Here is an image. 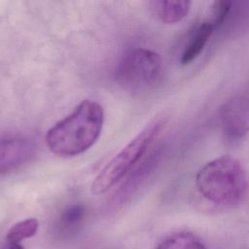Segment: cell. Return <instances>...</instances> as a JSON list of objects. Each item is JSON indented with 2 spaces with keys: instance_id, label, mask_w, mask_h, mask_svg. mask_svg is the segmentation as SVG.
<instances>
[{
  "instance_id": "obj_10",
  "label": "cell",
  "mask_w": 249,
  "mask_h": 249,
  "mask_svg": "<svg viewBox=\"0 0 249 249\" xmlns=\"http://www.w3.org/2000/svg\"><path fill=\"white\" fill-rule=\"evenodd\" d=\"M39 230V222L35 218H28L13 225L7 234L6 241L8 244H20L24 239L34 236Z\"/></svg>"
},
{
  "instance_id": "obj_2",
  "label": "cell",
  "mask_w": 249,
  "mask_h": 249,
  "mask_svg": "<svg viewBox=\"0 0 249 249\" xmlns=\"http://www.w3.org/2000/svg\"><path fill=\"white\" fill-rule=\"evenodd\" d=\"M199 193L209 201L219 205H235L248 192V176L234 158L224 156L203 165L196 177Z\"/></svg>"
},
{
  "instance_id": "obj_9",
  "label": "cell",
  "mask_w": 249,
  "mask_h": 249,
  "mask_svg": "<svg viewBox=\"0 0 249 249\" xmlns=\"http://www.w3.org/2000/svg\"><path fill=\"white\" fill-rule=\"evenodd\" d=\"M155 249H206V247L194 233L178 231L164 237Z\"/></svg>"
},
{
  "instance_id": "obj_11",
  "label": "cell",
  "mask_w": 249,
  "mask_h": 249,
  "mask_svg": "<svg viewBox=\"0 0 249 249\" xmlns=\"http://www.w3.org/2000/svg\"><path fill=\"white\" fill-rule=\"evenodd\" d=\"M86 214V208L81 203L68 206L63 210L59 217L58 226L62 232H73L83 222Z\"/></svg>"
},
{
  "instance_id": "obj_8",
  "label": "cell",
  "mask_w": 249,
  "mask_h": 249,
  "mask_svg": "<svg viewBox=\"0 0 249 249\" xmlns=\"http://www.w3.org/2000/svg\"><path fill=\"white\" fill-rule=\"evenodd\" d=\"M191 2L189 1H165L156 0L148 3L151 14L160 21L164 23H175L181 21L189 13Z\"/></svg>"
},
{
  "instance_id": "obj_5",
  "label": "cell",
  "mask_w": 249,
  "mask_h": 249,
  "mask_svg": "<svg viewBox=\"0 0 249 249\" xmlns=\"http://www.w3.org/2000/svg\"><path fill=\"white\" fill-rule=\"evenodd\" d=\"M223 133L231 139H240L249 132V99L236 95L229 99L220 110Z\"/></svg>"
},
{
  "instance_id": "obj_6",
  "label": "cell",
  "mask_w": 249,
  "mask_h": 249,
  "mask_svg": "<svg viewBox=\"0 0 249 249\" xmlns=\"http://www.w3.org/2000/svg\"><path fill=\"white\" fill-rule=\"evenodd\" d=\"M34 143L21 136L0 137V174L14 171L34 156Z\"/></svg>"
},
{
  "instance_id": "obj_12",
  "label": "cell",
  "mask_w": 249,
  "mask_h": 249,
  "mask_svg": "<svg viewBox=\"0 0 249 249\" xmlns=\"http://www.w3.org/2000/svg\"><path fill=\"white\" fill-rule=\"evenodd\" d=\"M231 11V2L229 1H216L213 3L211 7L210 12V18L209 21L213 25V27L216 29L220 28L226 21L229 14Z\"/></svg>"
},
{
  "instance_id": "obj_1",
  "label": "cell",
  "mask_w": 249,
  "mask_h": 249,
  "mask_svg": "<svg viewBox=\"0 0 249 249\" xmlns=\"http://www.w3.org/2000/svg\"><path fill=\"white\" fill-rule=\"evenodd\" d=\"M104 123L102 106L90 99L81 101L46 134V144L55 155L73 157L89 150L99 138Z\"/></svg>"
},
{
  "instance_id": "obj_4",
  "label": "cell",
  "mask_w": 249,
  "mask_h": 249,
  "mask_svg": "<svg viewBox=\"0 0 249 249\" xmlns=\"http://www.w3.org/2000/svg\"><path fill=\"white\" fill-rule=\"evenodd\" d=\"M161 70V59L157 53L138 48L127 52L122 57L115 72V79L128 91H142L157 84Z\"/></svg>"
},
{
  "instance_id": "obj_7",
  "label": "cell",
  "mask_w": 249,
  "mask_h": 249,
  "mask_svg": "<svg viewBox=\"0 0 249 249\" xmlns=\"http://www.w3.org/2000/svg\"><path fill=\"white\" fill-rule=\"evenodd\" d=\"M215 28L208 19L195 23L187 34L180 62L186 65L196 58L207 44Z\"/></svg>"
},
{
  "instance_id": "obj_3",
  "label": "cell",
  "mask_w": 249,
  "mask_h": 249,
  "mask_svg": "<svg viewBox=\"0 0 249 249\" xmlns=\"http://www.w3.org/2000/svg\"><path fill=\"white\" fill-rule=\"evenodd\" d=\"M166 120H153L123 150L113 157L102 168L91 184L94 195H102L125 177L147 154L148 150L164 127Z\"/></svg>"
},
{
  "instance_id": "obj_13",
  "label": "cell",
  "mask_w": 249,
  "mask_h": 249,
  "mask_svg": "<svg viewBox=\"0 0 249 249\" xmlns=\"http://www.w3.org/2000/svg\"><path fill=\"white\" fill-rule=\"evenodd\" d=\"M7 249H24L20 244H9Z\"/></svg>"
}]
</instances>
